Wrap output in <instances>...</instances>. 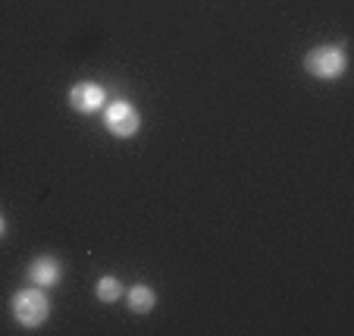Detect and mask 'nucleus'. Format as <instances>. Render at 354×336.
<instances>
[{
    "instance_id": "1",
    "label": "nucleus",
    "mask_w": 354,
    "mask_h": 336,
    "mask_svg": "<svg viewBox=\"0 0 354 336\" xmlns=\"http://www.w3.org/2000/svg\"><path fill=\"white\" fill-rule=\"evenodd\" d=\"M13 317L22 324V327L35 330L50 317V302H47L44 290L41 286H28V290H19L13 296Z\"/></svg>"
},
{
    "instance_id": "2",
    "label": "nucleus",
    "mask_w": 354,
    "mask_h": 336,
    "mask_svg": "<svg viewBox=\"0 0 354 336\" xmlns=\"http://www.w3.org/2000/svg\"><path fill=\"white\" fill-rule=\"evenodd\" d=\"M304 67H308V73L314 76V79H339V76L348 69V57L342 47L323 44V47H314V51H310Z\"/></svg>"
},
{
    "instance_id": "3",
    "label": "nucleus",
    "mask_w": 354,
    "mask_h": 336,
    "mask_svg": "<svg viewBox=\"0 0 354 336\" xmlns=\"http://www.w3.org/2000/svg\"><path fill=\"white\" fill-rule=\"evenodd\" d=\"M104 126L116 139H132L141 129V114L135 110L132 101H107V107H104Z\"/></svg>"
},
{
    "instance_id": "4",
    "label": "nucleus",
    "mask_w": 354,
    "mask_h": 336,
    "mask_svg": "<svg viewBox=\"0 0 354 336\" xmlns=\"http://www.w3.org/2000/svg\"><path fill=\"white\" fill-rule=\"evenodd\" d=\"M69 107L75 114H97V110L107 107V91L97 82H79V85L69 88Z\"/></svg>"
},
{
    "instance_id": "5",
    "label": "nucleus",
    "mask_w": 354,
    "mask_h": 336,
    "mask_svg": "<svg viewBox=\"0 0 354 336\" xmlns=\"http://www.w3.org/2000/svg\"><path fill=\"white\" fill-rule=\"evenodd\" d=\"M63 280V267L57 258H35L32 264H28V283L32 286H41V290H50V286H57V283Z\"/></svg>"
},
{
    "instance_id": "6",
    "label": "nucleus",
    "mask_w": 354,
    "mask_h": 336,
    "mask_svg": "<svg viewBox=\"0 0 354 336\" xmlns=\"http://www.w3.org/2000/svg\"><path fill=\"white\" fill-rule=\"evenodd\" d=\"M157 305V292L151 286H132L129 290V308L138 311V315H147V311H154Z\"/></svg>"
},
{
    "instance_id": "7",
    "label": "nucleus",
    "mask_w": 354,
    "mask_h": 336,
    "mask_svg": "<svg viewBox=\"0 0 354 336\" xmlns=\"http://www.w3.org/2000/svg\"><path fill=\"white\" fill-rule=\"evenodd\" d=\"M94 296H97L100 299V302H120V299H122V283L120 280H116V276H100V280H97V286H94Z\"/></svg>"
},
{
    "instance_id": "8",
    "label": "nucleus",
    "mask_w": 354,
    "mask_h": 336,
    "mask_svg": "<svg viewBox=\"0 0 354 336\" xmlns=\"http://www.w3.org/2000/svg\"><path fill=\"white\" fill-rule=\"evenodd\" d=\"M3 233H7V220H3V214H0V239H3Z\"/></svg>"
}]
</instances>
